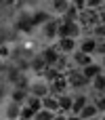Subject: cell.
Segmentation results:
<instances>
[{
	"label": "cell",
	"instance_id": "obj_4",
	"mask_svg": "<svg viewBox=\"0 0 105 120\" xmlns=\"http://www.w3.org/2000/svg\"><path fill=\"white\" fill-rule=\"evenodd\" d=\"M27 89H29V93H34L38 97H44V95L51 93V84H48V80L44 76H36L34 80H29V86Z\"/></svg>",
	"mask_w": 105,
	"mask_h": 120
},
{
	"label": "cell",
	"instance_id": "obj_26",
	"mask_svg": "<svg viewBox=\"0 0 105 120\" xmlns=\"http://www.w3.org/2000/svg\"><path fill=\"white\" fill-rule=\"evenodd\" d=\"M69 2H72L76 8H80V11H82V8H86V0H69Z\"/></svg>",
	"mask_w": 105,
	"mask_h": 120
},
{
	"label": "cell",
	"instance_id": "obj_28",
	"mask_svg": "<svg viewBox=\"0 0 105 120\" xmlns=\"http://www.w3.org/2000/svg\"><path fill=\"white\" fill-rule=\"evenodd\" d=\"M97 53H99V55H105V38H103V40H99V46H97Z\"/></svg>",
	"mask_w": 105,
	"mask_h": 120
},
{
	"label": "cell",
	"instance_id": "obj_27",
	"mask_svg": "<svg viewBox=\"0 0 105 120\" xmlns=\"http://www.w3.org/2000/svg\"><path fill=\"white\" fill-rule=\"evenodd\" d=\"M105 0H86V6H93V8H99Z\"/></svg>",
	"mask_w": 105,
	"mask_h": 120
},
{
	"label": "cell",
	"instance_id": "obj_22",
	"mask_svg": "<svg viewBox=\"0 0 105 120\" xmlns=\"http://www.w3.org/2000/svg\"><path fill=\"white\" fill-rule=\"evenodd\" d=\"M78 15H80V8H76L74 4H69V8L61 15L63 19H74V21H78Z\"/></svg>",
	"mask_w": 105,
	"mask_h": 120
},
{
	"label": "cell",
	"instance_id": "obj_18",
	"mask_svg": "<svg viewBox=\"0 0 105 120\" xmlns=\"http://www.w3.org/2000/svg\"><path fill=\"white\" fill-rule=\"evenodd\" d=\"M91 89H93V93H105V72H101L99 76H95L91 80Z\"/></svg>",
	"mask_w": 105,
	"mask_h": 120
},
{
	"label": "cell",
	"instance_id": "obj_20",
	"mask_svg": "<svg viewBox=\"0 0 105 120\" xmlns=\"http://www.w3.org/2000/svg\"><path fill=\"white\" fill-rule=\"evenodd\" d=\"M25 103L38 112V110L42 108V97H38V95H34V93H27V97H25Z\"/></svg>",
	"mask_w": 105,
	"mask_h": 120
},
{
	"label": "cell",
	"instance_id": "obj_23",
	"mask_svg": "<svg viewBox=\"0 0 105 120\" xmlns=\"http://www.w3.org/2000/svg\"><path fill=\"white\" fill-rule=\"evenodd\" d=\"M19 118H36V110L29 108L27 103H23V105H21V114H19Z\"/></svg>",
	"mask_w": 105,
	"mask_h": 120
},
{
	"label": "cell",
	"instance_id": "obj_9",
	"mask_svg": "<svg viewBox=\"0 0 105 120\" xmlns=\"http://www.w3.org/2000/svg\"><path fill=\"white\" fill-rule=\"evenodd\" d=\"M97 46H99V38H95L93 34H91V36H80V42H78V49H80V51L95 55V53H97Z\"/></svg>",
	"mask_w": 105,
	"mask_h": 120
},
{
	"label": "cell",
	"instance_id": "obj_7",
	"mask_svg": "<svg viewBox=\"0 0 105 120\" xmlns=\"http://www.w3.org/2000/svg\"><path fill=\"white\" fill-rule=\"evenodd\" d=\"M69 59H72V65H76V68H84V65H88V63L95 61V57H93L91 53H84V51H80V49H76V51L69 55Z\"/></svg>",
	"mask_w": 105,
	"mask_h": 120
},
{
	"label": "cell",
	"instance_id": "obj_3",
	"mask_svg": "<svg viewBox=\"0 0 105 120\" xmlns=\"http://www.w3.org/2000/svg\"><path fill=\"white\" fill-rule=\"evenodd\" d=\"M99 21H101L99 8H93V6L82 8V11H80V15H78V23L82 25V30H84V32H86V30H91L93 25H97Z\"/></svg>",
	"mask_w": 105,
	"mask_h": 120
},
{
	"label": "cell",
	"instance_id": "obj_13",
	"mask_svg": "<svg viewBox=\"0 0 105 120\" xmlns=\"http://www.w3.org/2000/svg\"><path fill=\"white\" fill-rule=\"evenodd\" d=\"M82 72H84V76L88 78V80H93L95 76H99L101 72H105L103 65H101V61H93V63H88V65H84V68H80Z\"/></svg>",
	"mask_w": 105,
	"mask_h": 120
},
{
	"label": "cell",
	"instance_id": "obj_25",
	"mask_svg": "<svg viewBox=\"0 0 105 120\" xmlns=\"http://www.w3.org/2000/svg\"><path fill=\"white\" fill-rule=\"evenodd\" d=\"M11 55V49H8V44H2L0 46V59H6Z\"/></svg>",
	"mask_w": 105,
	"mask_h": 120
},
{
	"label": "cell",
	"instance_id": "obj_17",
	"mask_svg": "<svg viewBox=\"0 0 105 120\" xmlns=\"http://www.w3.org/2000/svg\"><path fill=\"white\" fill-rule=\"evenodd\" d=\"M27 89H23V86H13V91H11V97L8 99H13V101H17V103H25V97H27Z\"/></svg>",
	"mask_w": 105,
	"mask_h": 120
},
{
	"label": "cell",
	"instance_id": "obj_6",
	"mask_svg": "<svg viewBox=\"0 0 105 120\" xmlns=\"http://www.w3.org/2000/svg\"><path fill=\"white\" fill-rule=\"evenodd\" d=\"M78 42L80 38H72V36H63V38H57V49L63 53V55H72L76 49H78Z\"/></svg>",
	"mask_w": 105,
	"mask_h": 120
},
{
	"label": "cell",
	"instance_id": "obj_8",
	"mask_svg": "<svg viewBox=\"0 0 105 120\" xmlns=\"http://www.w3.org/2000/svg\"><path fill=\"white\" fill-rule=\"evenodd\" d=\"M48 84H51V93H53V95H61V93L69 91V82H67L65 72H63V74H59L57 78H53Z\"/></svg>",
	"mask_w": 105,
	"mask_h": 120
},
{
	"label": "cell",
	"instance_id": "obj_24",
	"mask_svg": "<svg viewBox=\"0 0 105 120\" xmlns=\"http://www.w3.org/2000/svg\"><path fill=\"white\" fill-rule=\"evenodd\" d=\"M95 103H97L99 112H101V114H105V93H97V97H95Z\"/></svg>",
	"mask_w": 105,
	"mask_h": 120
},
{
	"label": "cell",
	"instance_id": "obj_14",
	"mask_svg": "<svg viewBox=\"0 0 105 120\" xmlns=\"http://www.w3.org/2000/svg\"><path fill=\"white\" fill-rule=\"evenodd\" d=\"M57 99H59V110H63V112H69V114H72V105H74V95H72L69 91H65V93L57 95Z\"/></svg>",
	"mask_w": 105,
	"mask_h": 120
},
{
	"label": "cell",
	"instance_id": "obj_5",
	"mask_svg": "<svg viewBox=\"0 0 105 120\" xmlns=\"http://www.w3.org/2000/svg\"><path fill=\"white\" fill-rule=\"evenodd\" d=\"M42 36L46 38V40H57V32H59V17L55 15V17H48L42 25Z\"/></svg>",
	"mask_w": 105,
	"mask_h": 120
},
{
	"label": "cell",
	"instance_id": "obj_10",
	"mask_svg": "<svg viewBox=\"0 0 105 120\" xmlns=\"http://www.w3.org/2000/svg\"><path fill=\"white\" fill-rule=\"evenodd\" d=\"M40 55H42V59L46 61V65H57L63 53H61V51H59V49L53 44V46H46V49H42V53H40Z\"/></svg>",
	"mask_w": 105,
	"mask_h": 120
},
{
	"label": "cell",
	"instance_id": "obj_15",
	"mask_svg": "<svg viewBox=\"0 0 105 120\" xmlns=\"http://www.w3.org/2000/svg\"><path fill=\"white\" fill-rule=\"evenodd\" d=\"M69 0H51V11H53V15H57V17H61L67 8H69Z\"/></svg>",
	"mask_w": 105,
	"mask_h": 120
},
{
	"label": "cell",
	"instance_id": "obj_1",
	"mask_svg": "<svg viewBox=\"0 0 105 120\" xmlns=\"http://www.w3.org/2000/svg\"><path fill=\"white\" fill-rule=\"evenodd\" d=\"M65 76H67V82H69V91H84L91 86V80L84 76V72L76 65L67 68L65 70Z\"/></svg>",
	"mask_w": 105,
	"mask_h": 120
},
{
	"label": "cell",
	"instance_id": "obj_2",
	"mask_svg": "<svg viewBox=\"0 0 105 120\" xmlns=\"http://www.w3.org/2000/svg\"><path fill=\"white\" fill-rule=\"evenodd\" d=\"M82 25L74 19H63L59 17V32H57V38H63V36H72V38H80L82 36Z\"/></svg>",
	"mask_w": 105,
	"mask_h": 120
},
{
	"label": "cell",
	"instance_id": "obj_19",
	"mask_svg": "<svg viewBox=\"0 0 105 120\" xmlns=\"http://www.w3.org/2000/svg\"><path fill=\"white\" fill-rule=\"evenodd\" d=\"M29 68H32V72H36V74H38V76H40V74H44V70H46V68H48V65H46V61H44V59H42V55H36V57H34V61H32V65H29Z\"/></svg>",
	"mask_w": 105,
	"mask_h": 120
},
{
	"label": "cell",
	"instance_id": "obj_11",
	"mask_svg": "<svg viewBox=\"0 0 105 120\" xmlns=\"http://www.w3.org/2000/svg\"><path fill=\"white\" fill-rule=\"evenodd\" d=\"M97 116H101V112H99V108H97V103L95 101H88L80 112H78V116L76 118H84V120H88V118H97Z\"/></svg>",
	"mask_w": 105,
	"mask_h": 120
},
{
	"label": "cell",
	"instance_id": "obj_29",
	"mask_svg": "<svg viewBox=\"0 0 105 120\" xmlns=\"http://www.w3.org/2000/svg\"><path fill=\"white\" fill-rule=\"evenodd\" d=\"M101 65H103V70H105V55H101Z\"/></svg>",
	"mask_w": 105,
	"mask_h": 120
},
{
	"label": "cell",
	"instance_id": "obj_16",
	"mask_svg": "<svg viewBox=\"0 0 105 120\" xmlns=\"http://www.w3.org/2000/svg\"><path fill=\"white\" fill-rule=\"evenodd\" d=\"M21 105H23V103H17V101L8 99V103H6V108H4V116H8V118H19Z\"/></svg>",
	"mask_w": 105,
	"mask_h": 120
},
{
	"label": "cell",
	"instance_id": "obj_21",
	"mask_svg": "<svg viewBox=\"0 0 105 120\" xmlns=\"http://www.w3.org/2000/svg\"><path fill=\"white\" fill-rule=\"evenodd\" d=\"M88 32H91V34H93L95 38L103 40V38H105V21H99V23H97V25H93V27H91Z\"/></svg>",
	"mask_w": 105,
	"mask_h": 120
},
{
	"label": "cell",
	"instance_id": "obj_12",
	"mask_svg": "<svg viewBox=\"0 0 105 120\" xmlns=\"http://www.w3.org/2000/svg\"><path fill=\"white\" fill-rule=\"evenodd\" d=\"M91 99H88V95L86 93H82V91H78L76 95H74V105H72V116H78V112L88 103Z\"/></svg>",
	"mask_w": 105,
	"mask_h": 120
}]
</instances>
